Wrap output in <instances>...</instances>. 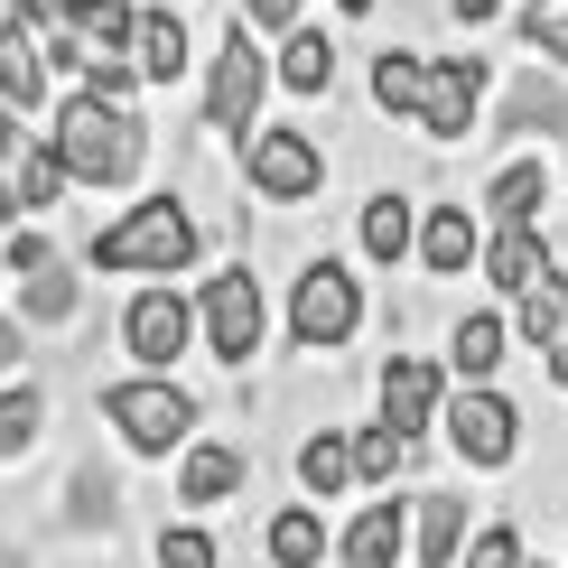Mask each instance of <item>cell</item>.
<instances>
[{"label":"cell","instance_id":"1","mask_svg":"<svg viewBox=\"0 0 568 568\" xmlns=\"http://www.w3.org/2000/svg\"><path fill=\"white\" fill-rule=\"evenodd\" d=\"M57 150L75 186H131L140 159H150V131H140L131 103H103V93H75V103L57 112Z\"/></svg>","mask_w":568,"mask_h":568},{"label":"cell","instance_id":"2","mask_svg":"<svg viewBox=\"0 0 568 568\" xmlns=\"http://www.w3.org/2000/svg\"><path fill=\"white\" fill-rule=\"evenodd\" d=\"M196 262V215L169 196H150V205H131L112 233H93V271H186Z\"/></svg>","mask_w":568,"mask_h":568},{"label":"cell","instance_id":"3","mask_svg":"<svg viewBox=\"0 0 568 568\" xmlns=\"http://www.w3.org/2000/svg\"><path fill=\"white\" fill-rule=\"evenodd\" d=\"M103 419L140 447V457H169V447L196 429V400H186L169 373H150V383H112V392H103Z\"/></svg>","mask_w":568,"mask_h":568},{"label":"cell","instance_id":"4","mask_svg":"<svg viewBox=\"0 0 568 568\" xmlns=\"http://www.w3.org/2000/svg\"><path fill=\"white\" fill-rule=\"evenodd\" d=\"M354 317H364V298H354V271L345 262H307L298 271V290H290V336L307 354H326V345H345L354 336Z\"/></svg>","mask_w":568,"mask_h":568},{"label":"cell","instance_id":"5","mask_svg":"<svg viewBox=\"0 0 568 568\" xmlns=\"http://www.w3.org/2000/svg\"><path fill=\"white\" fill-rule=\"evenodd\" d=\"M196 317H205V345H215L224 364H252V354H262V280H252V271L205 280Z\"/></svg>","mask_w":568,"mask_h":568},{"label":"cell","instance_id":"6","mask_svg":"<svg viewBox=\"0 0 568 568\" xmlns=\"http://www.w3.org/2000/svg\"><path fill=\"white\" fill-rule=\"evenodd\" d=\"M447 447H457L466 466H504L513 447H523V410H513L504 392H485V383L457 392L447 400Z\"/></svg>","mask_w":568,"mask_h":568},{"label":"cell","instance_id":"7","mask_svg":"<svg viewBox=\"0 0 568 568\" xmlns=\"http://www.w3.org/2000/svg\"><path fill=\"white\" fill-rule=\"evenodd\" d=\"M262 93H271V65H262V47H252V29H233L224 57H215V75H205V122L243 131L252 112H262Z\"/></svg>","mask_w":568,"mask_h":568},{"label":"cell","instance_id":"8","mask_svg":"<svg viewBox=\"0 0 568 568\" xmlns=\"http://www.w3.org/2000/svg\"><path fill=\"white\" fill-rule=\"evenodd\" d=\"M243 178L262 186L271 205H298V196H317V186H326V159H317V140H307V131H262V140H252V159H243Z\"/></svg>","mask_w":568,"mask_h":568},{"label":"cell","instance_id":"9","mask_svg":"<svg viewBox=\"0 0 568 568\" xmlns=\"http://www.w3.org/2000/svg\"><path fill=\"white\" fill-rule=\"evenodd\" d=\"M196 307H186L178 290H140L131 307H122V345L140 354V364H150V373H169L178 364V354H186V336H196Z\"/></svg>","mask_w":568,"mask_h":568},{"label":"cell","instance_id":"10","mask_svg":"<svg viewBox=\"0 0 568 568\" xmlns=\"http://www.w3.org/2000/svg\"><path fill=\"white\" fill-rule=\"evenodd\" d=\"M485 57H438L429 65V93H419V131L429 140H466L476 131V103H485Z\"/></svg>","mask_w":568,"mask_h":568},{"label":"cell","instance_id":"11","mask_svg":"<svg viewBox=\"0 0 568 568\" xmlns=\"http://www.w3.org/2000/svg\"><path fill=\"white\" fill-rule=\"evenodd\" d=\"M383 419L400 438L438 419V364H429V354H392V364H383Z\"/></svg>","mask_w":568,"mask_h":568},{"label":"cell","instance_id":"12","mask_svg":"<svg viewBox=\"0 0 568 568\" xmlns=\"http://www.w3.org/2000/svg\"><path fill=\"white\" fill-rule=\"evenodd\" d=\"M419 262H429L438 280H457L466 262H485L476 215H466V205H429V215H419Z\"/></svg>","mask_w":568,"mask_h":568},{"label":"cell","instance_id":"13","mask_svg":"<svg viewBox=\"0 0 568 568\" xmlns=\"http://www.w3.org/2000/svg\"><path fill=\"white\" fill-rule=\"evenodd\" d=\"M494 131H513V140H523V131H568V84H559V75H540V65H531V75H523V84L504 93V112H494Z\"/></svg>","mask_w":568,"mask_h":568},{"label":"cell","instance_id":"14","mask_svg":"<svg viewBox=\"0 0 568 568\" xmlns=\"http://www.w3.org/2000/svg\"><path fill=\"white\" fill-rule=\"evenodd\" d=\"M47 75H57V65H47V38H29L10 19V29H0V103H47Z\"/></svg>","mask_w":568,"mask_h":568},{"label":"cell","instance_id":"15","mask_svg":"<svg viewBox=\"0 0 568 568\" xmlns=\"http://www.w3.org/2000/svg\"><path fill=\"white\" fill-rule=\"evenodd\" d=\"M400 550H410V523H400V504H364L345 531V568H400Z\"/></svg>","mask_w":568,"mask_h":568},{"label":"cell","instance_id":"16","mask_svg":"<svg viewBox=\"0 0 568 568\" xmlns=\"http://www.w3.org/2000/svg\"><path fill=\"white\" fill-rule=\"evenodd\" d=\"M457 550H466V504H457V494H419L410 559H419V568H457Z\"/></svg>","mask_w":568,"mask_h":568},{"label":"cell","instance_id":"17","mask_svg":"<svg viewBox=\"0 0 568 568\" xmlns=\"http://www.w3.org/2000/svg\"><path fill=\"white\" fill-rule=\"evenodd\" d=\"M131 57H140V75H150V84H178L186 75V19L169 10V0L140 10V47H131Z\"/></svg>","mask_w":568,"mask_h":568},{"label":"cell","instance_id":"18","mask_svg":"<svg viewBox=\"0 0 568 568\" xmlns=\"http://www.w3.org/2000/svg\"><path fill=\"white\" fill-rule=\"evenodd\" d=\"M540 271H550V252H540V233H531V224H504V233L485 243V280H494V290H513V298H523Z\"/></svg>","mask_w":568,"mask_h":568},{"label":"cell","instance_id":"19","mask_svg":"<svg viewBox=\"0 0 568 568\" xmlns=\"http://www.w3.org/2000/svg\"><path fill=\"white\" fill-rule=\"evenodd\" d=\"M178 494H186V504H224V494H243V447H186Z\"/></svg>","mask_w":568,"mask_h":568},{"label":"cell","instance_id":"20","mask_svg":"<svg viewBox=\"0 0 568 568\" xmlns=\"http://www.w3.org/2000/svg\"><path fill=\"white\" fill-rule=\"evenodd\" d=\"M540 196H550V178H540V159H513V169H494V186H485L494 224H540Z\"/></svg>","mask_w":568,"mask_h":568},{"label":"cell","instance_id":"21","mask_svg":"<svg viewBox=\"0 0 568 568\" xmlns=\"http://www.w3.org/2000/svg\"><path fill=\"white\" fill-rule=\"evenodd\" d=\"M75 298H84V280L65 271V262H47V271L19 280V317H29V326H65V317H75Z\"/></svg>","mask_w":568,"mask_h":568},{"label":"cell","instance_id":"22","mask_svg":"<svg viewBox=\"0 0 568 568\" xmlns=\"http://www.w3.org/2000/svg\"><path fill=\"white\" fill-rule=\"evenodd\" d=\"M65 523L75 531H112L122 523V485H112L103 466H75V476H65Z\"/></svg>","mask_w":568,"mask_h":568},{"label":"cell","instance_id":"23","mask_svg":"<svg viewBox=\"0 0 568 568\" xmlns=\"http://www.w3.org/2000/svg\"><path fill=\"white\" fill-rule=\"evenodd\" d=\"M0 178H10L29 205H57L65 186H75V169H65V150H57V140H29V150H19V169H0Z\"/></svg>","mask_w":568,"mask_h":568},{"label":"cell","instance_id":"24","mask_svg":"<svg viewBox=\"0 0 568 568\" xmlns=\"http://www.w3.org/2000/svg\"><path fill=\"white\" fill-rule=\"evenodd\" d=\"M298 485L317 494V504H326V494H345V485H354V438H336V429H317V438L298 447Z\"/></svg>","mask_w":568,"mask_h":568},{"label":"cell","instance_id":"25","mask_svg":"<svg viewBox=\"0 0 568 568\" xmlns=\"http://www.w3.org/2000/svg\"><path fill=\"white\" fill-rule=\"evenodd\" d=\"M447 364H457L466 383H485V373L504 364V317H485V307H476V317H457V336H447Z\"/></svg>","mask_w":568,"mask_h":568},{"label":"cell","instance_id":"26","mask_svg":"<svg viewBox=\"0 0 568 568\" xmlns=\"http://www.w3.org/2000/svg\"><path fill=\"white\" fill-rule=\"evenodd\" d=\"M280 84L290 93H326L336 84V47H326L317 29H290V47H280Z\"/></svg>","mask_w":568,"mask_h":568},{"label":"cell","instance_id":"27","mask_svg":"<svg viewBox=\"0 0 568 568\" xmlns=\"http://www.w3.org/2000/svg\"><path fill=\"white\" fill-rule=\"evenodd\" d=\"M38 429H47L38 383H10V392H0V466H10V457H29V447H38Z\"/></svg>","mask_w":568,"mask_h":568},{"label":"cell","instance_id":"28","mask_svg":"<svg viewBox=\"0 0 568 568\" xmlns=\"http://www.w3.org/2000/svg\"><path fill=\"white\" fill-rule=\"evenodd\" d=\"M419 93H429V65H419V57H400V47L373 57V103H383V112H410V122H419Z\"/></svg>","mask_w":568,"mask_h":568},{"label":"cell","instance_id":"29","mask_svg":"<svg viewBox=\"0 0 568 568\" xmlns=\"http://www.w3.org/2000/svg\"><path fill=\"white\" fill-rule=\"evenodd\" d=\"M410 243H419V215H410L400 196H373V205H364V252H373V262H400Z\"/></svg>","mask_w":568,"mask_h":568},{"label":"cell","instance_id":"30","mask_svg":"<svg viewBox=\"0 0 568 568\" xmlns=\"http://www.w3.org/2000/svg\"><path fill=\"white\" fill-rule=\"evenodd\" d=\"M271 559H280V568H317V559H326V523H317L307 504H290V513L271 523Z\"/></svg>","mask_w":568,"mask_h":568},{"label":"cell","instance_id":"31","mask_svg":"<svg viewBox=\"0 0 568 568\" xmlns=\"http://www.w3.org/2000/svg\"><path fill=\"white\" fill-rule=\"evenodd\" d=\"M523 336H531V345H559V336H568V280H559V271H540L531 290H523Z\"/></svg>","mask_w":568,"mask_h":568},{"label":"cell","instance_id":"32","mask_svg":"<svg viewBox=\"0 0 568 568\" xmlns=\"http://www.w3.org/2000/svg\"><path fill=\"white\" fill-rule=\"evenodd\" d=\"M400 466H410V438H400L392 419H383V429H364V438H354V476H364V485H392Z\"/></svg>","mask_w":568,"mask_h":568},{"label":"cell","instance_id":"33","mask_svg":"<svg viewBox=\"0 0 568 568\" xmlns=\"http://www.w3.org/2000/svg\"><path fill=\"white\" fill-rule=\"evenodd\" d=\"M466 568H523V531H513V523H485L476 540H466Z\"/></svg>","mask_w":568,"mask_h":568},{"label":"cell","instance_id":"34","mask_svg":"<svg viewBox=\"0 0 568 568\" xmlns=\"http://www.w3.org/2000/svg\"><path fill=\"white\" fill-rule=\"evenodd\" d=\"M159 568H215V540H205L196 523H178V531H159Z\"/></svg>","mask_w":568,"mask_h":568},{"label":"cell","instance_id":"35","mask_svg":"<svg viewBox=\"0 0 568 568\" xmlns=\"http://www.w3.org/2000/svg\"><path fill=\"white\" fill-rule=\"evenodd\" d=\"M523 38L540 47V57H568V19H559V10H531V19H523Z\"/></svg>","mask_w":568,"mask_h":568},{"label":"cell","instance_id":"36","mask_svg":"<svg viewBox=\"0 0 568 568\" xmlns=\"http://www.w3.org/2000/svg\"><path fill=\"white\" fill-rule=\"evenodd\" d=\"M47 262H57V243H47V233H10V271H19V280L47 271Z\"/></svg>","mask_w":568,"mask_h":568},{"label":"cell","instance_id":"37","mask_svg":"<svg viewBox=\"0 0 568 568\" xmlns=\"http://www.w3.org/2000/svg\"><path fill=\"white\" fill-rule=\"evenodd\" d=\"M252 29H298V0H243Z\"/></svg>","mask_w":568,"mask_h":568},{"label":"cell","instance_id":"38","mask_svg":"<svg viewBox=\"0 0 568 568\" xmlns=\"http://www.w3.org/2000/svg\"><path fill=\"white\" fill-rule=\"evenodd\" d=\"M10 19H19V29H57L65 0H10Z\"/></svg>","mask_w":568,"mask_h":568},{"label":"cell","instance_id":"39","mask_svg":"<svg viewBox=\"0 0 568 568\" xmlns=\"http://www.w3.org/2000/svg\"><path fill=\"white\" fill-rule=\"evenodd\" d=\"M19 205H29V196H19V186H10V178H0V233H10V224H19Z\"/></svg>","mask_w":568,"mask_h":568},{"label":"cell","instance_id":"40","mask_svg":"<svg viewBox=\"0 0 568 568\" xmlns=\"http://www.w3.org/2000/svg\"><path fill=\"white\" fill-rule=\"evenodd\" d=\"M19 364V317H0V373Z\"/></svg>","mask_w":568,"mask_h":568},{"label":"cell","instance_id":"41","mask_svg":"<svg viewBox=\"0 0 568 568\" xmlns=\"http://www.w3.org/2000/svg\"><path fill=\"white\" fill-rule=\"evenodd\" d=\"M550 383H559V392H568V336H559V345H550Z\"/></svg>","mask_w":568,"mask_h":568},{"label":"cell","instance_id":"42","mask_svg":"<svg viewBox=\"0 0 568 568\" xmlns=\"http://www.w3.org/2000/svg\"><path fill=\"white\" fill-rule=\"evenodd\" d=\"M494 10H504V0H457V19H494Z\"/></svg>","mask_w":568,"mask_h":568},{"label":"cell","instance_id":"43","mask_svg":"<svg viewBox=\"0 0 568 568\" xmlns=\"http://www.w3.org/2000/svg\"><path fill=\"white\" fill-rule=\"evenodd\" d=\"M336 10H354V19H364V10H373V0H336Z\"/></svg>","mask_w":568,"mask_h":568},{"label":"cell","instance_id":"44","mask_svg":"<svg viewBox=\"0 0 568 568\" xmlns=\"http://www.w3.org/2000/svg\"><path fill=\"white\" fill-rule=\"evenodd\" d=\"M0 568H29V559H19V550H0Z\"/></svg>","mask_w":568,"mask_h":568},{"label":"cell","instance_id":"45","mask_svg":"<svg viewBox=\"0 0 568 568\" xmlns=\"http://www.w3.org/2000/svg\"><path fill=\"white\" fill-rule=\"evenodd\" d=\"M0 280H10V243H0Z\"/></svg>","mask_w":568,"mask_h":568},{"label":"cell","instance_id":"46","mask_svg":"<svg viewBox=\"0 0 568 568\" xmlns=\"http://www.w3.org/2000/svg\"><path fill=\"white\" fill-rule=\"evenodd\" d=\"M531 10H559V0H531ZM531 10H523V19H531Z\"/></svg>","mask_w":568,"mask_h":568}]
</instances>
